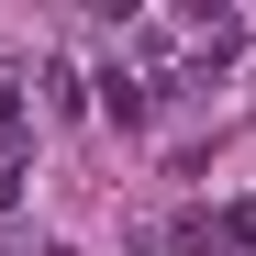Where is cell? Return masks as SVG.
<instances>
[{
  "instance_id": "obj_1",
  "label": "cell",
  "mask_w": 256,
  "mask_h": 256,
  "mask_svg": "<svg viewBox=\"0 0 256 256\" xmlns=\"http://www.w3.org/2000/svg\"><path fill=\"white\" fill-rule=\"evenodd\" d=\"M22 156H34V122H22V90H0V212L22 200Z\"/></svg>"
},
{
  "instance_id": "obj_2",
  "label": "cell",
  "mask_w": 256,
  "mask_h": 256,
  "mask_svg": "<svg viewBox=\"0 0 256 256\" xmlns=\"http://www.w3.org/2000/svg\"><path fill=\"white\" fill-rule=\"evenodd\" d=\"M190 56H200V67H234V56H245V22H234V12H190Z\"/></svg>"
},
{
  "instance_id": "obj_3",
  "label": "cell",
  "mask_w": 256,
  "mask_h": 256,
  "mask_svg": "<svg viewBox=\"0 0 256 256\" xmlns=\"http://www.w3.org/2000/svg\"><path fill=\"white\" fill-rule=\"evenodd\" d=\"M100 112H112V122H156V78L112 67V78H100Z\"/></svg>"
},
{
  "instance_id": "obj_4",
  "label": "cell",
  "mask_w": 256,
  "mask_h": 256,
  "mask_svg": "<svg viewBox=\"0 0 256 256\" xmlns=\"http://www.w3.org/2000/svg\"><path fill=\"white\" fill-rule=\"evenodd\" d=\"M223 245H234V256H256V200H223Z\"/></svg>"
}]
</instances>
